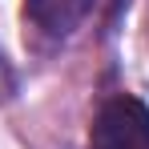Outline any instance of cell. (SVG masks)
<instances>
[{"label":"cell","mask_w":149,"mask_h":149,"mask_svg":"<svg viewBox=\"0 0 149 149\" xmlns=\"http://www.w3.org/2000/svg\"><path fill=\"white\" fill-rule=\"evenodd\" d=\"M89 141L93 149H149V109L137 97L105 101Z\"/></svg>","instance_id":"obj_1"},{"label":"cell","mask_w":149,"mask_h":149,"mask_svg":"<svg viewBox=\"0 0 149 149\" xmlns=\"http://www.w3.org/2000/svg\"><path fill=\"white\" fill-rule=\"evenodd\" d=\"M24 8H28L36 28H45L52 36H65L89 16L93 0H24Z\"/></svg>","instance_id":"obj_2"}]
</instances>
